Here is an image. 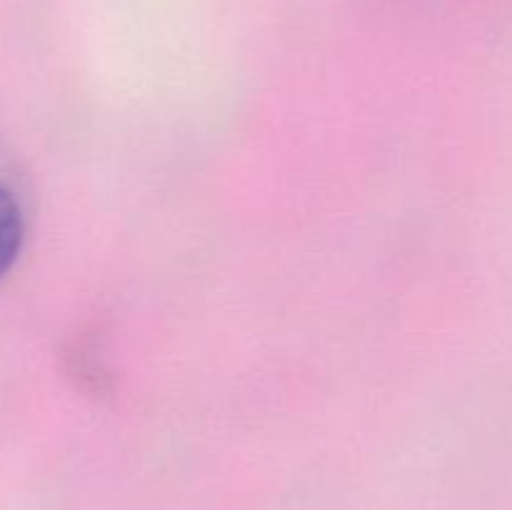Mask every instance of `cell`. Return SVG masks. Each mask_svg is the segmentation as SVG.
<instances>
[{"instance_id": "obj_1", "label": "cell", "mask_w": 512, "mask_h": 510, "mask_svg": "<svg viewBox=\"0 0 512 510\" xmlns=\"http://www.w3.org/2000/svg\"><path fill=\"white\" fill-rule=\"evenodd\" d=\"M23 233L25 223L20 203L8 188L0 185V278L8 273L10 265L18 258L20 245H23Z\"/></svg>"}]
</instances>
